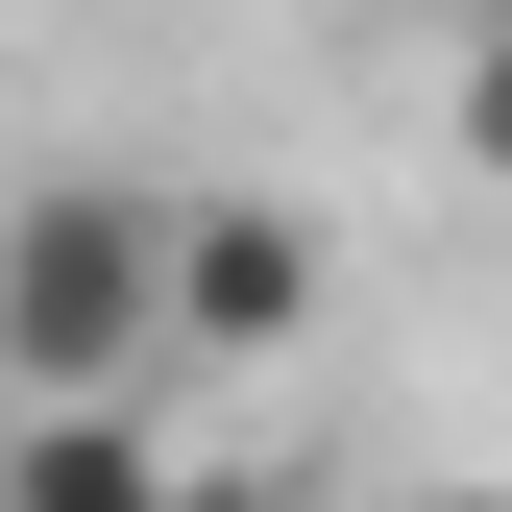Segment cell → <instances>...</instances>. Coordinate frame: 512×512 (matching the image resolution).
I'll list each match as a JSON object with an SVG mask.
<instances>
[{"instance_id":"obj_1","label":"cell","mask_w":512,"mask_h":512,"mask_svg":"<svg viewBox=\"0 0 512 512\" xmlns=\"http://www.w3.org/2000/svg\"><path fill=\"white\" fill-rule=\"evenodd\" d=\"M0 366L25 391H147L171 366V196L147 171H25L0 196Z\"/></svg>"},{"instance_id":"obj_2","label":"cell","mask_w":512,"mask_h":512,"mask_svg":"<svg viewBox=\"0 0 512 512\" xmlns=\"http://www.w3.org/2000/svg\"><path fill=\"white\" fill-rule=\"evenodd\" d=\"M317 342V220L293 196H171V366H293Z\"/></svg>"},{"instance_id":"obj_3","label":"cell","mask_w":512,"mask_h":512,"mask_svg":"<svg viewBox=\"0 0 512 512\" xmlns=\"http://www.w3.org/2000/svg\"><path fill=\"white\" fill-rule=\"evenodd\" d=\"M0 488H25V512H147V488H171V439H147V391H25Z\"/></svg>"},{"instance_id":"obj_4","label":"cell","mask_w":512,"mask_h":512,"mask_svg":"<svg viewBox=\"0 0 512 512\" xmlns=\"http://www.w3.org/2000/svg\"><path fill=\"white\" fill-rule=\"evenodd\" d=\"M464 171H488V196H512V25L464 49Z\"/></svg>"}]
</instances>
